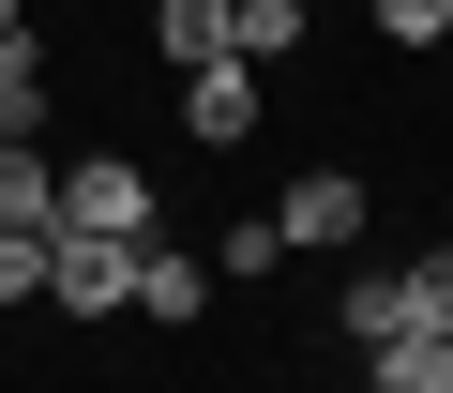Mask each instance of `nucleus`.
I'll list each match as a JSON object with an SVG mask.
<instances>
[{
  "instance_id": "nucleus-1",
  "label": "nucleus",
  "mask_w": 453,
  "mask_h": 393,
  "mask_svg": "<svg viewBox=\"0 0 453 393\" xmlns=\"http://www.w3.org/2000/svg\"><path fill=\"white\" fill-rule=\"evenodd\" d=\"M181 136H196V151H257V136H273V121H257V61H242V46L181 61Z\"/></svg>"
},
{
  "instance_id": "nucleus-2",
  "label": "nucleus",
  "mask_w": 453,
  "mask_h": 393,
  "mask_svg": "<svg viewBox=\"0 0 453 393\" xmlns=\"http://www.w3.org/2000/svg\"><path fill=\"white\" fill-rule=\"evenodd\" d=\"M61 227L151 243V227H166V196H151V166H121V151H76V166H61Z\"/></svg>"
},
{
  "instance_id": "nucleus-3",
  "label": "nucleus",
  "mask_w": 453,
  "mask_h": 393,
  "mask_svg": "<svg viewBox=\"0 0 453 393\" xmlns=\"http://www.w3.org/2000/svg\"><path fill=\"white\" fill-rule=\"evenodd\" d=\"M363 212H378V181H363V166H303V181L273 196L288 258H348V243H363Z\"/></svg>"
},
{
  "instance_id": "nucleus-4",
  "label": "nucleus",
  "mask_w": 453,
  "mask_h": 393,
  "mask_svg": "<svg viewBox=\"0 0 453 393\" xmlns=\"http://www.w3.org/2000/svg\"><path fill=\"white\" fill-rule=\"evenodd\" d=\"M46 303H61V318H136V243L61 227V243H46Z\"/></svg>"
},
{
  "instance_id": "nucleus-5",
  "label": "nucleus",
  "mask_w": 453,
  "mask_h": 393,
  "mask_svg": "<svg viewBox=\"0 0 453 393\" xmlns=\"http://www.w3.org/2000/svg\"><path fill=\"white\" fill-rule=\"evenodd\" d=\"M136 318H166V333H181V318H211V258H181V243L151 227V243H136Z\"/></svg>"
},
{
  "instance_id": "nucleus-6",
  "label": "nucleus",
  "mask_w": 453,
  "mask_h": 393,
  "mask_svg": "<svg viewBox=\"0 0 453 393\" xmlns=\"http://www.w3.org/2000/svg\"><path fill=\"white\" fill-rule=\"evenodd\" d=\"M363 393H453V318H423V333H378V348H363Z\"/></svg>"
},
{
  "instance_id": "nucleus-7",
  "label": "nucleus",
  "mask_w": 453,
  "mask_h": 393,
  "mask_svg": "<svg viewBox=\"0 0 453 393\" xmlns=\"http://www.w3.org/2000/svg\"><path fill=\"white\" fill-rule=\"evenodd\" d=\"M0 227H61V151L46 136H0Z\"/></svg>"
},
{
  "instance_id": "nucleus-8",
  "label": "nucleus",
  "mask_w": 453,
  "mask_h": 393,
  "mask_svg": "<svg viewBox=\"0 0 453 393\" xmlns=\"http://www.w3.org/2000/svg\"><path fill=\"white\" fill-rule=\"evenodd\" d=\"M226 46H242V61L273 76V61L303 46V0H226Z\"/></svg>"
},
{
  "instance_id": "nucleus-9",
  "label": "nucleus",
  "mask_w": 453,
  "mask_h": 393,
  "mask_svg": "<svg viewBox=\"0 0 453 393\" xmlns=\"http://www.w3.org/2000/svg\"><path fill=\"white\" fill-rule=\"evenodd\" d=\"M0 136H46V31L0 46Z\"/></svg>"
},
{
  "instance_id": "nucleus-10",
  "label": "nucleus",
  "mask_w": 453,
  "mask_h": 393,
  "mask_svg": "<svg viewBox=\"0 0 453 393\" xmlns=\"http://www.w3.org/2000/svg\"><path fill=\"white\" fill-rule=\"evenodd\" d=\"M333 318H348V348H378V333H408V273H348V303H333Z\"/></svg>"
},
{
  "instance_id": "nucleus-11",
  "label": "nucleus",
  "mask_w": 453,
  "mask_h": 393,
  "mask_svg": "<svg viewBox=\"0 0 453 393\" xmlns=\"http://www.w3.org/2000/svg\"><path fill=\"white\" fill-rule=\"evenodd\" d=\"M273 258H288V227H273V212H242V227H226V243H211V288H257Z\"/></svg>"
},
{
  "instance_id": "nucleus-12",
  "label": "nucleus",
  "mask_w": 453,
  "mask_h": 393,
  "mask_svg": "<svg viewBox=\"0 0 453 393\" xmlns=\"http://www.w3.org/2000/svg\"><path fill=\"white\" fill-rule=\"evenodd\" d=\"M378 46H453V0H363Z\"/></svg>"
},
{
  "instance_id": "nucleus-13",
  "label": "nucleus",
  "mask_w": 453,
  "mask_h": 393,
  "mask_svg": "<svg viewBox=\"0 0 453 393\" xmlns=\"http://www.w3.org/2000/svg\"><path fill=\"white\" fill-rule=\"evenodd\" d=\"M46 243L61 227H0V303H46Z\"/></svg>"
},
{
  "instance_id": "nucleus-14",
  "label": "nucleus",
  "mask_w": 453,
  "mask_h": 393,
  "mask_svg": "<svg viewBox=\"0 0 453 393\" xmlns=\"http://www.w3.org/2000/svg\"><path fill=\"white\" fill-rule=\"evenodd\" d=\"M393 273H408V333L453 318V243H423V258H393Z\"/></svg>"
},
{
  "instance_id": "nucleus-15",
  "label": "nucleus",
  "mask_w": 453,
  "mask_h": 393,
  "mask_svg": "<svg viewBox=\"0 0 453 393\" xmlns=\"http://www.w3.org/2000/svg\"><path fill=\"white\" fill-rule=\"evenodd\" d=\"M0 46H31V0H0Z\"/></svg>"
}]
</instances>
